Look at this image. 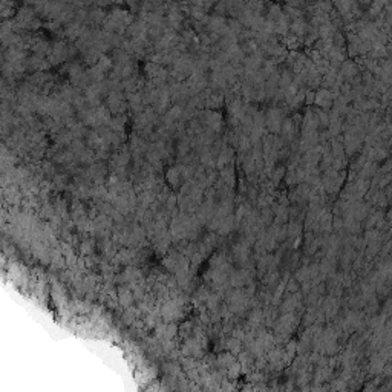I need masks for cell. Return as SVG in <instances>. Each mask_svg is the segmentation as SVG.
<instances>
[{"mask_svg": "<svg viewBox=\"0 0 392 392\" xmlns=\"http://www.w3.org/2000/svg\"><path fill=\"white\" fill-rule=\"evenodd\" d=\"M134 20H135V17L129 11H124L121 8H112L108 12V17L104 20V31L122 34L130 26Z\"/></svg>", "mask_w": 392, "mask_h": 392, "instance_id": "cell-1", "label": "cell"}, {"mask_svg": "<svg viewBox=\"0 0 392 392\" xmlns=\"http://www.w3.org/2000/svg\"><path fill=\"white\" fill-rule=\"evenodd\" d=\"M89 26H86L84 23H80L77 20H72L70 23H68L64 26V36L72 38V40H78L88 30Z\"/></svg>", "mask_w": 392, "mask_h": 392, "instance_id": "cell-2", "label": "cell"}, {"mask_svg": "<svg viewBox=\"0 0 392 392\" xmlns=\"http://www.w3.org/2000/svg\"><path fill=\"white\" fill-rule=\"evenodd\" d=\"M122 108H124V95L120 92V89H115L110 92L108 98V109L115 114H121Z\"/></svg>", "mask_w": 392, "mask_h": 392, "instance_id": "cell-3", "label": "cell"}, {"mask_svg": "<svg viewBox=\"0 0 392 392\" xmlns=\"http://www.w3.org/2000/svg\"><path fill=\"white\" fill-rule=\"evenodd\" d=\"M208 30L212 32H214L216 36L219 34H224L227 30H228V24H227V20L220 16H212L208 17Z\"/></svg>", "mask_w": 392, "mask_h": 392, "instance_id": "cell-4", "label": "cell"}, {"mask_svg": "<svg viewBox=\"0 0 392 392\" xmlns=\"http://www.w3.org/2000/svg\"><path fill=\"white\" fill-rule=\"evenodd\" d=\"M106 17H108V12L104 11L103 6H94L89 10V23H94V24L104 23Z\"/></svg>", "mask_w": 392, "mask_h": 392, "instance_id": "cell-5", "label": "cell"}, {"mask_svg": "<svg viewBox=\"0 0 392 392\" xmlns=\"http://www.w3.org/2000/svg\"><path fill=\"white\" fill-rule=\"evenodd\" d=\"M70 4L77 8H89L95 4V0H70Z\"/></svg>", "mask_w": 392, "mask_h": 392, "instance_id": "cell-6", "label": "cell"}]
</instances>
